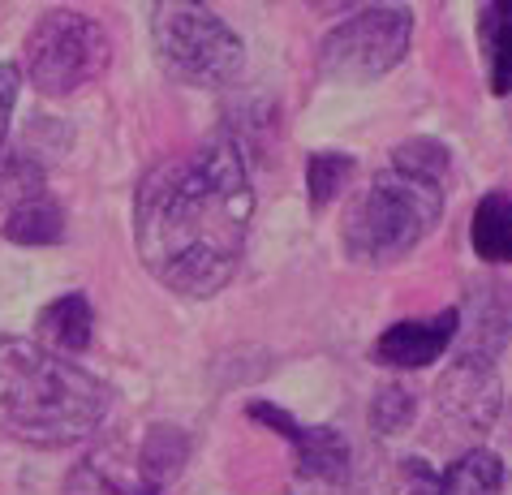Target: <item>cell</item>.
I'll use <instances>...</instances> for the list:
<instances>
[{"label":"cell","mask_w":512,"mask_h":495,"mask_svg":"<svg viewBox=\"0 0 512 495\" xmlns=\"http://www.w3.org/2000/svg\"><path fill=\"white\" fill-rule=\"evenodd\" d=\"M254 220L246 147L211 134L168 155L134 194V246L147 272L181 297H216L237 276Z\"/></svg>","instance_id":"1"},{"label":"cell","mask_w":512,"mask_h":495,"mask_svg":"<svg viewBox=\"0 0 512 495\" xmlns=\"http://www.w3.org/2000/svg\"><path fill=\"white\" fill-rule=\"evenodd\" d=\"M112 388L74 358L0 336V431L31 448H74L108 422Z\"/></svg>","instance_id":"2"},{"label":"cell","mask_w":512,"mask_h":495,"mask_svg":"<svg viewBox=\"0 0 512 495\" xmlns=\"http://www.w3.org/2000/svg\"><path fill=\"white\" fill-rule=\"evenodd\" d=\"M444 198L448 186L439 181L388 168L353 198L340 224V246L362 267H388L435 233V224L444 220Z\"/></svg>","instance_id":"3"},{"label":"cell","mask_w":512,"mask_h":495,"mask_svg":"<svg viewBox=\"0 0 512 495\" xmlns=\"http://www.w3.org/2000/svg\"><path fill=\"white\" fill-rule=\"evenodd\" d=\"M151 48L168 78L186 87H229L246 69V44L216 9L168 0L151 9Z\"/></svg>","instance_id":"4"},{"label":"cell","mask_w":512,"mask_h":495,"mask_svg":"<svg viewBox=\"0 0 512 495\" xmlns=\"http://www.w3.org/2000/svg\"><path fill=\"white\" fill-rule=\"evenodd\" d=\"M112 65V39L95 18L78 9L44 13L26 35V78L48 99H65Z\"/></svg>","instance_id":"5"},{"label":"cell","mask_w":512,"mask_h":495,"mask_svg":"<svg viewBox=\"0 0 512 495\" xmlns=\"http://www.w3.org/2000/svg\"><path fill=\"white\" fill-rule=\"evenodd\" d=\"M414 13L405 5H375L323 35L319 74L332 82H375L409 56Z\"/></svg>","instance_id":"6"},{"label":"cell","mask_w":512,"mask_h":495,"mask_svg":"<svg viewBox=\"0 0 512 495\" xmlns=\"http://www.w3.org/2000/svg\"><path fill=\"white\" fill-rule=\"evenodd\" d=\"M246 414L259 427L284 435L293 444V465H297V483L306 487H340L349 478V440L336 427H306L297 422L289 409H280L272 401H250Z\"/></svg>","instance_id":"7"},{"label":"cell","mask_w":512,"mask_h":495,"mask_svg":"<svg viewBox=\"0 0 512 495\" xmlns=\"http://www.w3.org/2000/svg\"><path fill=\"white\" fill-rule=\"evenodd\" d=\"M461 332V310L448 306L431 319H401L392 328H383L371 345V358L392 366V371H422V366L439 362L452 349Z\"/></svg>","instance_id":"8"},{"label":"cell","mask_w":512,"mask_h":495,"mask_svg":"<svg viewBox=\"0 0 512 495\" xmlns=\"http://www.w3.org/2000/svg\"><path fill=\"white\" fill-rule=\"evenodd\" d=\"M439 401L469 427H491L495 414H500V379H495L491 353L474 349L452 362L448 379L439 384Z\"/></svg>","instance_id":"9"},{"label":"cell","mask_w":512,"mask_h":495,"mask_svg":"<svg viewBox=\"0 0 512 495\" xmlns=\"http://www.w3.org/2000/svg\"><path fill=\"white\" fill-rule=\"evenodd\" d=\"M91 336H95V310L87 293H65L39 310V345L61 353V358L91 349Z\"/></svg>","instance_id":"10"},{"label":"cell","mask_w":512,"mask_h":495,"mask_svg":"<svg viewBox=\"0 0 512 495\" xmlns=\"http://www.w3.org/2000/svg\"><path fill=\"white\" fill-rule=\"evenodd\" d=\"M65 237V207L48 194H35L26 203L9 207L5 216V242L26 246V250H48Z\"/></svg>","instance_id":"11"},{"label":"cell","mask_w":512,"mask_h":495,"mask_svg":"<svg viewBox=\"0 0 512 495\" xmlns=\"http://www.w3.org/2000/svg\"><path fill=\"white\" fill-rule=\"evenodd\" d=\"M435 495H504V461L491 448H469L444 474H435Z\"/></svg>","instance_id":"12"},{"label":"cell","mask_w":512,"mask_h":495,"mask_svg":"<svg viewBox=\"0 0 512 495\" xmlns=\"http://www.w3.org/2000/svg\"><path fill=\"white\" fill-rule=\"evenodd\" d=\"M469 242L482 263H508L512 259V207L508 194L491 190L487 198H478L474 207V224H469Z\"/></svg>","instance_id":"13"},{"label":"cell","mask_w":512,"mask_h":495,"mask_svg":"<svg viewBox=\"0 0 512 495\" xmlns=\"http://www.w3.org/2000/svg\"><path fill=\"white\" fill-rule=\"evenodd\" d=\"M44 194V160L26 147H0V207Z\"/></svg>","instance_id":"14"},{"label":"cell","mask_w":512,"mask_h":495,"mask_svg":"<svg viewBox=\"0 0 512 495\" xmlns=\"http://www.w3.org/2000/svg\"><path fill=\"white\" fill-rule=\"evenodd\" d=\"M358 173V160L345 151H315L306 160V190H310V207L323 211L332 198L340 194Z\"/></svg>","instance_id":"15"},{"label":"cell","mask_w":512,"mask_h":495,"mask_svg":"<svg viewBox=\"0 0 512 495\" xmlns=\"http://www.w3.org/2000/svg\"><path fill=\"white\" fill-rule=\"evenodd\" d=\"M392 168L396 173H409V177H426V181H439L448 186V173H452V155L439 138H405L392 155Z\"/></svg>","instance_id":"16"},{"label":"cell","mask_w":512,"mask_h":495,"mask_svg":"<svg viewBox=\"0 0 512 495\" xmlns=\"http://www.w3.org/2000/svg\"><path fill=\"white\" fill-rule=\"evenodd\" d=\"M186 452H190V440L177 427H155L147 435V444H142V474H147V487L168 483V478L181 470Z\"/></svg>","instance_id":"17"},{"label":"cell","mask_w":512,"mask_h":495,"mask_svg":"<svg viewBox=\"0 0 512 495\" xmlns=\"http://www.w3.org/2000/svg\"><path fill=\"white\" fill-rule=\"evenodd\" d=\"M478 44L487 52V69H491V91L508 95V61H504V5L491 0L478 13Z\"/></svg>","instance_id":"18"},{"label":"cell","mask_w":512,"mask_h":495,"mask_svg":"<svg viewBox=\"0 0 512 495\" xmlns=\"http://www.w3.org/2000/svg\"><path fill=\"white\" fill-rule=\"evenodd\" d=\"M409 422H414V392L401 388V384L379 388L375 401H371V427L379 435H401Z\"/></svg>","instance_id":"19"},{"label":"cell","mask_w":512,"mask_h":495,"mask_svg":"<svg viewBox=\"0 0 512 495\" xmlns=\"http://www.w3.org/2000/svg\"><path fill=\"white\" fill-rule=\"evenodd\" d=\"M18 91H22V69L13 61H0V147H5V134H9V121H13V104H18Z\"/></svg>","instance_id":"20"},{"label":"cell","mask_w":512,"mask_h":495,"mask_svg":"<svg viewBox=\"0 0 512 495\" xmlns=\"http://www.w3.org/2000/svg\"><path fill=\"white\" fill-rule=\"evenodd\" d=\"M99 483H104L108 495H160V487H130V483H121V478H112V474H99Z\"/></svg>","instance_id":"21"}]
</instances>
